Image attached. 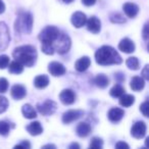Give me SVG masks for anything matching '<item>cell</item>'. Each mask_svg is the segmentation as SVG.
I'll return each mask as SVG.
<instances>
[{
  "instance_id": "8fae6325",
  "label": "cell",
  "mask_w": 149,
  "mask_h": 149,
  "mask_svg": "<svg viewBox=\"0 0 149 149\" xmlns=\"http://www.w3.org/2000/svg\"><path fill=\"white\" fill-rule=\"evenodd\" d=\"M70 22H72V26L74 28H80L84 27L86 25V22H87V17L84 13L81 11H76V13H72V17H70Z\"/></svg>"
},
{
  "instance_id": "f6af8a7d",
  "label": "cell",
  "mask_w": 149,
  "mask_h": 149,
  "mask_svg": "<svg viewBox=\"0 0 149 149\" xmlns=\"http://www.w3.org/2000/svg\"><path fill=\"white\" fill-rule=\"evenodd\" d=\"M62 1H63L64 3H72L74 0H62Z\"/></svg>"
},
{
  "instance_id": "8992f818",
  "label": "cell",
  "mask_w": 149,
  "mask_h": 149,
  "mask_svg": "<svg viewBox=\"0 0 149 149\" xmlns=\"http://www.w3.org/2000/svg\"><path fill=\"white\" fill-rule=\"evenodd\" d=\"M56 108H57V104L56 102H54L53 100L47 99L43 102H40L37 104V110L42 114V116H51L54 112L56 111Z\"/></svg>"
},
{
  "instance_id": "484cf974",
  "label": "cell",
  "mask_w": 149,
  "mask_h": 149,
  "mask_svg": "<svg viewBox=\"0 0 149 149\" xmlns=\"http://www.w3.org/2000/svg\"><path fill=\"white\" fill-rule=\"evenodd\" d=\"M8 72L10 74H19L24 72V65L22 63H19V61L15 60V61L10 62L8 64Z\"/></svg>"
},
{
  "instance_id": "ba28073f",
  "label": "cell",
  "mask_w": 149,
  "mask_h": 149,
  "mask_svg": "<svg viewBox=\"0 0 149 149\" xmlns=\"http://www.w3.org/2000/svg\"><path fill=\"white\" fill-rule=\"evenodd\" d=\"M146 124L142 120L136 122L131 128V135L136 139H142L146 135Z\"/></svg>"
},
{
  "instance_id": "f546056e",
  "label": "cell",
  "mask_w": 149,
  "mask_h": 149,
  "mask_svg": "<svg viewBox=\"0 0 149 149\" xmlns=\"http://www.w3.org/2000/svg\"><path fill=\"white\" fill-rule=\"evenodd\" d=\"M10 130V126L5 120H0V135L1 136H7Z\"/></svg>"
},
{
  "instance_id": "d590c367",
  "label": "cell",
  "mask_w": 149,
  "mask_h": 149,
  "mask_svg": "<svg viewBox=\"0 0 149 149\" xmlns=\"http://www.w3.org/2000/svg\"><path fill=\"white\" fill-rule=\"evenodd\" d=\"M15 149H17V148H24V149H29V148H31V144H30V142L29 141H22L21 143H19V144H17L15 146Z\"/></svg>"
},
{
  "instance_id": "4dcf8cb0",
  "label": "cell",
  "mask_w": 149,
  "mask_h": 149,
  "mask_svg": "<svg viewBox=\"0 0 149 149\" xmlns=\"http://www.w3.org/2000/svg\"><path fill=\"white\" fill-rule=\"evenodd\" d=\"M89 146L91 148H96V149L101 148L103 146V140L101 138H99V137H94V138H92Z\"/></svg>"
},
{
  "instance_id": "4316f807",
  "label": "cell",
  "mask_w": 149,
  "mask_h": 149,
  "mask_svg": "<svg viewBox=\"0 0 149 149\" xmlns=\"http://www.w3.org/2000/svg\"><path fill=\"white\" fill-rule=\"evenodd\" d=\"M125 89L124 87H123L122 85H120V84H116V85H114L113 87L110 89L109 91V94L111 97L113 98H118L120 97V96L123 95V94H125Z\"/></svg>"
},
{
  "instance_id": "30bf717a",
  "label": "cell",
  "mask_w": 149,
  "mask_h": 149,
  "mask_svg": "<svg viewBox=\"0 0 149 149\" xmlns=\"http://www.w3.org/2000/svg\"><path fill=\"white\" fill-rule=\"evenodd\" d=\"M48 72L53 77H60L65 74V68L62 63L57 61H52L48 64Z\"/></svg>"
},
{
  "instance_id": "f35d334b",
  "label": "cell",
  "mask_w": 149,
  "mask_h": 149,
  "mask_svg": "<svg viewBox=\"0 0 149 149\" xmlns=\"http://www.w3.org/2000/svg\"><path fill=\"white\" fill-rule=\"evenodd\" d=\"M116 148H130V146H129L128 144H127L126 142H124V141H120V142H118L116 144Z\"/></svg>"
},
{
  "instance_id": "7c38bea8",
  "label": "cell",
  "mask_w": 149,
  "mask_h": 149,
  "mask_svg": "<svg viewBox=\"0 0 149 149\" xmlns=\"http://www.w3.org/2000/svg\"><path fill=\"white\" fill-rule=\"evenodd\" d=\"M59 99L62 104L64 105H70L74 102L76 100V94L72 90L70 89H64L60 92L59 94Z\"/></svg>"
},
{
  "instance_id": "3957f363",
  "label": "cell",
  "mask_w": 149,
  "mask_h": 149,
  "mask_svg": "<svg viewBox=\"0 0 149 149\" xmlns=\"http://www.w3.org/2000/svg\"><path fill=\"white\" fill-rule=\"evenodd\" d=\"M13 56L17 61H19L23 65L31 68L36 63L38 54L35 46L23 45L15 48L13 52Z\"/></svg>"
},
{
  "instance_id": "7402d4cb",
  "label": "cell",
  "mask_w": 149,
  "mask_h": 149,
  "mask_svg": "<svg viewBox=\"0 0 149 149\" xmlns=\"http://www.w3.org/2000/svg\"><path fill=\"white\" fill-rule=\"evenodd\" d=\"M27 131L32 136H39L43 132V128H42L40 122H32L27 126Z\"/></svg>"
},
{
  "instance_id": "1f68e13d",
  "label": "cell",
  "mask_w": 149,
  "mask_h": 149,
  "mask_svg": "<svg viewBox=\"0 0 149 149\" xmlns=\"http://www.w3.org/2000/svg\"><path fill=\"white\" fill-rule=\"evenodd\" d=\"M7 107H8V100H7V98L0 95V114L6 111Z\"/></svg>"
},
{
  "instance_id": "ab89813d",
  "label": "cell",
  "mask_w": 149,
  "mask_h": 149,
  "mask_svg": "<svg viewBox=\"0 0 149 149\" xmlns=\"http://www.w3.org/2000/svg\"><path fill=\"white\" fill-rule=\"evenodd\" d=\"M97 0H82V3L86 6H92L96 3Z\"/></svg>"
},
{
  "instance_id": "603a6c76",
  "label": "cell",
  "mask_w": 149,
  "mask_h": 149,
  "mask_svg": "<svg viewBox=\"0 0 149 149\" xmlns=\"http://www.w3.org/2000/svg\"><path fill=\"white\" fill-rule=\"evenodd\" d=\"M94 84H95L98 88H100V89H104V88H106L109 85V79H108V77L106 74H97L95 77V79H94Z\"/></svg>"
},
{
  "instance_id": "9c48e42d",
  "label": "cell",
  "mask_w": 149,
  "mask_h": 149,
  "mask_svg": "<svg viewBox=\"0 0 149 149\" xmlns=\"http://www.w3.org/2000/svg\"><path fill=\"white\" fill-rule=\"evenodd\" d=\"M84 116V111L83 110H79V109H72V110H68L62 114V123L63 124H70V123L74 122V120H79L80 118Z\"/></svg>"
},
{
  "instance_id": "ee69618b",
  "label": "cell",
  "mask_w": 149,
  "mask_h": 149,
  "mask_svg": "<svg viewBox=\"0 0 149 149\" xmlns=\"http://www.w3.org/2000/svg\"><path fill=\"white\" fill-rule=\"evenodd\" d=\"M42 148H54V149H55L56 146H55V145H53V144H47V145H44Z\"/></svg>"
},
{
  "instance_id": "6da1fadb",
  "label": "cell",
  "mask_w": 149,
  "mask_h": 149,
  "mask_svg": "<svg viewBox=\"0 0 149 149\" xmlns=\"http://www.w3.org/2000/svg\"><path fill=\"white\" fill-rule=\"evenodd\" d=\"M95 60L100 65L120 64L123 62L122 56L111 46L104 45L95 52Z\"/></svg>"
},
{
  "instance_id": "f1b7e54d",
  "label": "cell",
  "mask_w": 149,
  "mask_h": 149,
  "mask_svg": "<svg viewBox=\"0 0 149 149\" xmlns=\"http://www.w3.org/2000/svg\"><path fill=\"white\" fill-rule=\"evenodd\" d=\"M110 19V22L113 24H124L126 23V19H125V17L123 15H120V13H113L110 15L109 17Z\"/></svg>"
},
{
  "instance_id": "d4e9b609",
  "label": "cell",
  "mask_w": 149,
  "mask_h": 149,
  "mask_svg": "<svg viewBox=\"0 0 149 149\" xmlns=\"http://www.w3.org/2000/svg\"><path fill=\"white\" fill-rule=\"evenodd\" d=\"M135 102V97L131 94H123L120 97V104L124 107H130Z\"/></svg>"
},
{
  "instance_id": "e575fe53",
  "label": "cell",
  "mask_w": 149,
  "mask_h": 149,
  "mask_svg": "<svg viewBox=\"0 0 149 149\" xmlns=\"http://www.w3.org/2000/svg\"><path fill=\"white\" fill-rule=\"evenodd\" d=\"M140 110L141 112L143 113V116H148V110H149V103H148V100H146V101L144 102V103H142L140 105Z\"/></svg>"
},
{
  "instance_id": "277c9868",
  "label": "cell",
  "mask_w": 149,
  "mask_h": 149,
  "mask_svg": "<svg viewBox=\"0 0 149 149\" xmlns=\"http://www.w3.org/2000/svg\"><path fill=\"white\" fill-rule=\"evenodd\" d=\"M33 15L29 11H19L15 22V31L17 34L30 35L33 30Z\"/></svg>"
},
{
  "instance_id": "60d3db41",
  "label": "cell",
  "mask_w": 149,
  "mask_h": 149,
  "mask_svg": "<svg viewBox=\"0 0 149 149\" xmlns=\"http://www.w3.org/2000/svg\"><path fill=\"white\" fill-rule=\"evenodd\" d=\"M116 80H118V82H123L125 80V76L122 72H116Z\"/></svg>"
},
{
  "instance_id": "7a4b0ae2",
  "label": "cell",
  "mask_w": 149,
  "mask_h": 149,
  "mask_svg": "<svg viewBox=\"0 0 149 149\" xmlns=\"http://www.w3.org/2000/svg\"><path fill=\"white\" fill-rule=\"evenodd\" d=\"M60 31L54 26H47L41 32H40L39 40L41 41V49L47 55H52L54 53L53 44L55 40L57 39Z\"/></svg>"
},
{
  "instance_id": "5b68a950",
  "label": "cell",
  "mask_w": 149,
  "mask_h": 149,
  "mask_svg": "<svg viewBox=\"0 0 149 149\" xmlns=\"http://www.w3.org/2000/svg\"><path fill=\"white\" fill-rule=\"evenodd\" d=\"M70 46H72V40H70V36L60 32L57 39L55 40L53 44L54 51H56L59 54H65L70 49Z\"/></svg>"
},
{
  "instance_id": "5bb4252c",
  "label": "cell",
  "mask_w": 149,
  "mask_h": 149,
  "mask_svg": "<svg viewBox=\"0 0 149 149\" xmlns=\"http://www.w3.org/2000/svg\"><path fill=\"white\" fill-rule=\"evenodd\" d=\"M86 25L88 31L93 34H98L101 30V22L97 17H91L89 19H87Z\"/></svg>"
},
{
  "instance_id": "2e32d148",
  "label": "cell",
  "mask_w": 149,
  "mask_h": 149,
  "mask_svg": "<svg viewBox=\"0 0 149 149\" xmlns=\"http://www.w3.org/2000/svg\"><path fill=\"white\" fill-rule=\"evenodd\" d=\"M123 10H124L125 15L130 19L135 17L139 13V6L133 2H127L123 5Z\"/></svg>"
},
{
  "instance_id": "74e56055",
  "label": "cell",
  "mask_w": 149,
  "mask_h": 149,
  "mask_svg": "<svg viewBox=\"0 0 149 149\" xmlns=\"http://www.w3.org/2000/svg\"><path fill=\"white\" fill-rule=\"evenodd\" d=\"M148 70H149V65L148 64H146L145 65V68H143V70L141 72V74H142V78L144 80H149V72H148Z\"/></svg>"
},
{
  "instance_id": "83f0119b",
  "label": "cell",
  "mask_w": 149,
  "mask_h": 149,
  "mask_svg": "<svg viewBox=\"0 0 149 149\" xmlns=\"http://www.w3.org/2000/svg\"><path fill=\"white\" fill-rule=\"evenodd\" d=\"M126 64L130 70H137L139 68V60L137 57L133 56V57H129L126 61Z\"/></svg>"
},
{
  "instance_id": "d6986e66",
  "label": "cell",
  "mask_w": 149,
  "mask_h": 149,
  "mask_svg": "<svg viewBox=\"0 0 149 149\" xmlns=\"http://www.w3.org/2000/svg\"><path fill=\"white\" fill-rule=\"evenodd\" d=\"M130 87L133 91H141V90L144 89L145 87V80L142 77H138V76H135L131 79L130 82Z\"/></svg>"
},
{
  "instance_id": "d6a6232c",
  "label": "cell",
  "mask_w": 149,
  "mask_h": 149,
  "mask_svg": "<svg viewBox=\"0 0 149 149\" xmlns=\"http://www.w3.org/2000/svg\"><path fill=\"white\" fill-rule=\"evenodd\" d=\"M9 57L5 54H1L0 55V70H4L5 68H7L9 64Z\"/></svg>"
},
{
  "instance_id": "b9f144b4",
  "label": "cell",
  "mask_w": 149,
  "mask_h": 149,
  "mask_svg": "<svg viewBox=\"0 0 149 149\" xmlns=\"http://www.w3.org/2000/svg\"><path fill=\"white\" fill-rule=\"evenodd\" d=\"M5 11V4L2 0H0V15L3 13Z\"/></svg>"
},
{
  "instance_id": "e0dca14e",
  "label": "cell",
  "mask_w": 149,
  "mask_h": 149,
  "mask_svg": "<svg viewBox=\"0 0 149 149\" xmlns=\"http://www.w3.org/2000/svg\"><path fill=\"white\" fill-rule=\"evenodd\" d=\"M125 116V111L124 109L120 107H113L108 111L107 116L108 120L111 123H118Z\"/></svg>"
},
{
  "instance_id": "52a82bcc",
  "label": "cell",
  "mask_w": 149,
  "mask_h": 149,
  "mask_svg": "<svg viewBox=\"0 0 149 149\" xmlns=\"http://www.w3.org/2000/svg\"><path fill=\"white\" fill-rule=\"evenodd\" d=\"M10 42V35H9L8 27L5 23L0 22V52L4 51Z\"/></svg>"
},
{
  "instance_id": "44dd1931",
  "label": "cell",
  "mask_w": 149,
  "mask_h": 149,
  "mask_svg": "<svg viewBox=\"0 0 149 149\" xmlns=\"http://www.w3.org/2000/svg\"><path fill=\"white\" fill-rule=\"evenodd\" d=\"M49 85V78L46 74H39L34 79V86L37 89H44Z\"/></svg>"
},
{
  "instance_id": "4fadbf2b",
  "label": "cell",
  "mask_w": 149,
  "mask_h": 149,
  "mask_svg": "<svg viewBox=\"0 0 149 149\" xmlns=\"http://www.w3.org/2000/svg\"><path fill=\"white\" fill-rule=\"evenodd\" d=\"M10 94L13 99L21 100V99H23V98H25L26 95H27V89L25 88V86L17 84V85H13V87H11Z\"/></svg>"
},
{
  "instance_id": "ac0fdd59",
  "label": "cell",
  "mask_w": 149,
  "mask_h": 149,
  "mask_svg": "<svg viewBox=\"0 0 149 149\" xmlns=\"http://www.w3.org/2000/svg\"><path fill=\"white\" fill-rule=\"evenodd\" d=\"M90 64H91V59H90L88 56H82L81 58H79V59L76 61V63H74V68H76L78 72H83L88 70Z\"/></svg>"
},
{
  "instance_id": "cb8c5ba5",
  "label": "cell",
  "mask_w": 149,
  "mask_h": 149,
  "mask_svg": "<svg viewBox=\"0 0 149 149\" xmlns=\"http://www.w3.org/2000/svg\"><path fill=\"white\" fill-rule=\"evenodd\" d=\"M22 113H23V116L26 118H29V120H33V118H35L37 116L36 109L29 103L23 105V107H22Z\"/></svg>"
},
{
  "instance_id": "8d00e7d4",
  "label": "cell",
  "mask_w": 149,
  "mask_h": 149,
  "mask_svg": "<svg viewBox=\"0 0 149 149\" xmlns=\"http://www.w3.org/2000/svg\"><path fill=\"white\" fill-rule=\"evenodd\" d=\"M148 23H146L144 25V28H143V31H142V36H143V39H144L145 42L148 41Z\"/></svg>"
},
{
  "instance_id": "9a60e30c",
  "label": "cell",
  "mask_w": 149,
  "mask_h": 149,
  "mask_svg": "<svg viewBox=\"0 0 149 149\" xmlns=\"http://www.w3.org/2000/svg\"><path fill=\"white\" fill-rule=\"evenodd\" d=\"M135 43L129 38H124L118 43V49L125 53H133L135 51Z\"/></svg>"
},
{
  "instance_id": "836d02e7",
  "label": "cell",
  "mask_w": 149,
  "mask_h": 149,
  "mask_svg": "<svg viewBox=\"0 0 149 149\" xmlns=\"http://www.w3.org/2000/svg\"><path fill=\"white\" fill-rule=\"evenodd\" d=\"M7 89H8V81L5 78H0V93H5Z\"/></svg>"
},
{
  "instance_id": "ffe728a7",
  "label": "cell",
  "mask_w": 149,
  "mask_h": 149,
  "mask_svg": "<svg viewBox=\"0 0 149 149\" xmlns=\"http://www.w3.org/2000/svg\"><path fill=\"white\" fill-rule=\"evenodd\" d=\"M91 126H90V124H88V123L86 122H83V123H80L79 125L77 126V135L79 137H81V138H84V137H87L90 135V133H91Z\"/></svg>"
},
{
  "instance_id": "7bdbcfd3",
  "label": "cell",
  "mask_w": 149,
  "mask_h": 149,
  "mask_svg": "<svg viewBox=\"0 0 149 149\" xmlns=\"http://www.w3.org/2000/svg\"><path fill=\"white\" fill-rule=\"evenodd\" d=\"M68 148H70V149H79L80 145L78 144V143H72V144L68 146Z\"/></svg>"
}]
</instances>
